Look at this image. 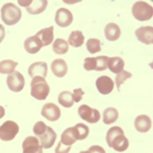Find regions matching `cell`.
<instances>
[{
  "instance_id": "obj_1",
  "label": "cell",
  "mask_w": 153,
  "mask_h": 153,
  "mask_svg": "<svg viewBox=\"0 0 153 153\" xmlns=\"http://www.w3.org/2000/svg\"><path fill=\"white\" fill-rule=\"evenodd\" d=\"M50 92L49 85L42 76H35L31 81V95L37 100H45Z\"/></svg>"
},
{
  "instance_id": "obj_2",
  "label": "cell",
  "mask_w": 153,
  "mask_h": 153,
  "mask_svg": "<svg viewBox=\"0 0 153 153\" xmlns=\"http://www.w3.org/2000/svg\"><path fill=\"white\" fill-rule=\"evenodd\" d=\"M1 19L7 26H13L22 19V10L16 4L6 3L1 8Z\"/></svg>"
},
{
  "instance_id": "obj_3",
  "label": "cell",
  "mask_w": 153,
  "mask_h": 153,
  "mask_svg": "<svg viewBox=\"0 0 153 153\" xmlns=\"http://www.w3.org/2000/svg\"><path fill=\"white\" fill-rule=\"evenodd\" d=\"M132 13L136 19L140 22L149 21L152 19L153 8L150 4L144 1H137L132 7Z\"/></svg>"
},
{
  "instance_id": "obj_4",
  "label": "cell",
  "mask_w": 153,
  "mask_h": 153,
  "mask_svg": "<svg viewBox=\"0 0 153 153\" xmlns=\"http://www.w3.org/2000/svg\"><path fill=\"white\" fill-rule=\"evenodd\" d=\"M19 131V125L12 120H6L0 126V139L1 141H11L18 135Z\"/></svg>"
},
{
  "instance_id": "obj_5",
  "label": "cell",
  "mask_w": 153,
  "mask_h": 153,
  "mask_svg": "<svg viewBox=\"0 0 153 153\" xmlns=\"http://www.w3.org/2000/svg\"><path fill=\"white\" fill-rule=\"evenodd\" d=\"M78 113L81 118H83L89 124H96V123L99 122L101 117L99 110L95 109V108H91L90 106L86 104H83L79 107Z\"/></svg>"
},
{
  "instance_id": "obj_6",
  "label": "cell",
  "mask_w": 153,
  "mask_h": 153,
  "mask_svg": "<svg viewBox=\"0 0 153 153\" xmlns=\"http://www.w3.org/2000/svg\"><path fill=\"white\" fill-rule=\"evenodd\" d=\"M7 87L12 92H21L25 87V78L19 71H13L7 76Z\"/></svg>"
},
{
  "instance_id": "obj_7",
  "label": "cell",
  "mask_w": 153,
  "mask_h": 153,
  "mask_svg": "<svg viewBox=\"0 0 153 153\" xmlns=\"http://www.w3.org/2000/svg\"><path fill=\"white\" fill-rule=\"evenodd\" d=\"M23 153H43V148L41 147L39 140L36 137L29 136L23 142Z\"/></svg>"
},
{
  "instance_id": "obj_8",
  "label": "cell",
  "mask_w": 153,
  "mask_h": 153,
  "mask_svg": "<svg viewBox=\"0 0 153 153\" xmlns=\"http://www.w3.org/2000/svg\"><path fill=\"white\" fill-rule=\"evenodd\" d=\"M41 114L46 120H50V122H55V120H57L60 117V109L54 103H46L42 107Z\"/></svg>"
},
{
  "instance_id": "obj_9",
  "label": "cell",
  "mask_w": 153,
  "mask_h": 153,
  "mask_svg": "<svg viewBox=\"0 0 153 153\" xmlns=\"http://www.w3.org/2000/svg\"><path fill=\"white\" fill-rule=\"evenodd\" d=\"M96 87L101 94L107 95L112 92L113 88H114V82L109 76H101L96 80Z\"/></svg>"
},
{
  "instance_id": "obj_10",
  "label": "cell",
  "mask_w": 153,
  "mask_h": 153,
  "mask_svg": "<svg viewBox=\"0 0 153 153\" xmlns=\"http://www.w3.org/2000/svg\"><path fill=\"white\" fill-rule=\"evenodd\" d=\"M55 23L61 28L68 27L73 23V13L66 8H59L55 14Z\"/></svg>"
},
{
  "instance_id": "obj_11",
  "label": "cell",
  "mask_w": 153,
  "mask_h": 153,
  "mask_svg": "<svg viewBox=\"0 0 153 153\" xmlns=\"http://www.w3.org/2000/svg\"><path fill=\"white\" fill-rule=\"evenodd\" d=\"M136 37L141 43L147 44V45H151L153 43V28L150 26L141 27V28L137 29L135 32Z\"/></svg>"
},
{
  "instance_id": "obj_12",
  "label": "cell",
  "mask_w": 153,
  "mask_h": 153,
  "mask_svg": "<svg viewBox=\"0 0 153 153\" xmlns=\"http://www.w3.org/2000/svg\"><path fill=\"white\" fill-rule=\"evenodd\" d=\"M56 138H57V135L54 132V130L52 128L48 127L47 126V130L44 133L41 137H39V143H40L41 147L44 148V149H48V148H51L54 145V142H55Z\"/></svg>"
},
{
  "instance_id": "obj_13",
  "label": "cell",
  "mask_w": 153,
  "mask_h": 153,
  "mask_svg": "<svg viewBox=\"0 0 153 153\" xmlns=\"http://www.w3.org/2000/svg\"><path fill=\"white\" fill-rule=\"evenodd\" d=\"M29 75L32 79L35 76H42L45 79L46 75L48 71V66L47 63L44 61H38V62H34L30 65L29 68Z\"/></svg>"
},
{
  "instance_id": "obj_14",
  "label": "cell",
  "mask_w": 153,
  "mask_h": 153,
  "mask_svg": "<svg viewBox=\"0 0 153 153\" xmlns=\"http://www.w3.org/2000/svg\"><path fill=\"white\" fill-rule=\"evenodd\" d=\"M152 123L151 118L148 115L142 114L136 117L135 120V128L139 133H147L148 131L151 129Z\"/></svg>"
},
{
  "instance_id": "obj_15",
  "label": "cell",
  "mask_w": 153,
  "mask_h": 153,
  "mask_svg": "<svg viewBox=\"0 0 153 153\" xmlns=\"http://www.w3.org/2000/svg\"><path fill=\"white\" fill-rule=\"evenodd\" d=\"M128 147H129V140L124 133L115 136V138L110 144V148H113L117 152H124L128 149Z\"/></svg>"
},
{
  "instance_id": "obj_16",
  "label": "cell",
  "mask_w": 153,
  "mask_h": 153,
  "mask_svg": "<svg viewBox=\"0 0 153 153\" xmlns=\"http://www.w3.org/2000/svg\"><path fill=\"white\" fill-rule=\"evenodd\" d=\"M36 37H38V39L40 40L41 44H42V47L44 46H48L50 43L53 42V27H48V28L45 29H42L38 33L35 35Z\"/></svg>"
},
{
  "instance_id": "obj_17",
  "label": "cell",
  "mask_w": 153,
  "mask_h": 153,
  "mask_svg": "<svg viewBox=\"0 0 153 153\" xmlns=\"http://www.w3.org/2000/svg\"><path fill=\"white\" fill-rule=\"evenodd\" d=\"M51 71L57 78H62L68 73V65L63 59L58 58L52 61L51 63Z\"/></svg>"
},
{
  "instance_id": "obj_18",
  "label": "cell",
  "mask_w": 153,
  "mask_h": 153,
  "mask_svg": "<svg viewBox=\"0 0 153 153\" xmlns=\"http://www.w3.org/2000/svg\"><path fill=\"white\" fill-rule=\"evenodd\" d=\"M25 49L26 51L30 54H35L38 51H40V49L42 48V44L40 40L38 39V37L33 36V37H29L28 39H26L24 43Z\"/></svg>"
},
{
  "instance_id": "obj_19",
  "label": "cell",
  "mask_w": 153,
  "mask_h": 153,
  "mask_svg": "<svg viewBox=\"0 0 153 153\" xmlns=\"http://www.w3.org/2000/svg\"><path fill=\"white\" fill-rule=\"evenodd\" d=\"M104 34L107 40L115 41V40H117L120 36V29L117 24L109 23L106 25V27L104 29Z\"/></svg>"
},
{
  "instance_id": "obj_20",
  "label": "cell",
  "mask_w": 153,
  "mask_h": 153,
  "mask_svg": "<svg viewBox=\"0 0 153 153\" xmlns=\"http://www.w3.org/2000/svg\"><path fill=\"white\" fill-rule=\"evenodd\" d=\"M107 66H108V68H109L110 71H112V73H114V74H120V71H124L125 62L120 57H118V56H114V57L108 58Z\"/></svg>"
},
{
  "instance_id": "obj_21",
  "label": "cell",
  "mask_w": 153,
  "mask_h": 153,
  "mask_svg": "<svg viewBox=\"0 0 153 153\" xmlns=\"http://www.w3.org/2000/svg\"><path fill=\"white\" fill-rule=\"evenodd\" d=\"M48 4V1L46 0H39V1H32L31 5L27 7V11L31 14H39L43 12L46 9Z\"/></svg>"
},
{
  "instance_id": "obj_22",
  "label": "cell",
  "mask_w": 153,
  "mask_h": 153,
  "mask_svg": "<svg viewBox=\"0 0 153 153\" xmlns=\"http://www.w3.org/2000/svg\"><path fill=\"white\" fill-rule=\"evenodd\" d=\"M84 41H85V37L81 31H73L68 37V44L73 47H80L83 45Z\"/></svg>"
},
{
  "instance_id": "obj_23",
  "label": "cell",
  "mask_w": 153,
  "mask_h": 153,
  "mask_svg": "<svg viewBox=\"0 0 153 153\" xmlns=\"http://www.w3.org/2000/svg\"><path fill=\"white\" fill-rule=\"evenodd\" d=\"M102 117H103V123L105 125H111L117 120L118 111L113 107H108L104 110Z\"/></svg>"
},
{
  "instance_id": "obj_24",
  "label": "cell",
  "mask_w": 153,
  "mask_h": 153,
  "mask_svg": "<svg viewBox=\"0 0 153 153\" xmlns=\"http://www.w3.org/2000/svg\"><path fill=\"white\" fill-rule=\"evenodd\" d=\"M18 66V62L10 59L0 61V74L3 75H10L14 71V68Z\"/></svg>"
},
{
  "instance_id": "obj_25",
  "label": "cell",
  "mask_w": 153,
  "mask_h": 153,
  "mask_svg": "<svg viewBox=\"0 0 153 153\" xmlns=\"http://www.w3.org/2000/svg\"><path fill=\"white\" fill-rule=\"evenodd\" d=\"M76 141V137L74 135V129L71 128H68L66 130L63 131L62 135H61V139L60 142L62 143L65 146H71L73 144H75V142Z\"/></svg>"
},
{
  "instance_id": "obj_26",
  "label": "cell",
  "mask_w": 153,
  "mask_h": 153,
  "mask_svg": "<svg viewBox=\"0 0 153 153\" xmlns=\"http://www.w3.org/2000/svg\"><path fill=\"white\" fill-rule=\"evenodd\" d=\"M74 129V135L76 137V140H84L88 137L89 135V128L84 124H78L75 127H73Z\"/></svg>"
},
{
  "instance_id": "obj_27",
  "label": "cell",
  "mask_w": 153,
  "mask_h": 153,
  "mask_svg": "<svg viewBox=\"0 0 153 153\" xmlns=\"http://www.w3.org/2000/svg\"><path fill=\"white\" fill-rule=\"evenodd\" d=\"M58 102L60 103L63 107L70 108L74 105V98L73 93L68 92V91H63L58 95Z\"/></svg>"
},
{
  "instance_id": "obj_28",
  "label": "cell",
  "mask_w": 153,
  "mask_h": 153,
  "mask_svg": "<svg viewBox=\"0 0 153 153\" xmlns=\"http://www.w3.org/2000/svg\"><path fill=\"white\" fill-rule=\"evenodd\" d=\"M52 49L56 54H65L68 51V44L63 39H56L53 42Z\"/></svg>"
},
{
  "instance_id": "obj_29",
  "label": "cell",
  "mask_w": 153,
  "mask_h": 153,
  "mask_svg": "<svg viewBox=\"0 0 153 153\" xmlns=\"http://www.w3.org/2000/svg\"><path fill=\"white\" fill-rule=\"evenodd\" d=\"M124 133L122 128L120 127H112L108 130L107 134H106V142H107V145L110 147V144H111L112 140L115 138V136H117L118 134H122Z\"/></svg>"
},
{
  "instance_id": "obj_30",
  "label": "cell",
  "mask_w": 153,
  "mask_h": 153,
  "mask_svg": "<svg viewBox=\"0 0 153 153\" xmlns=\"http://www.w3.org/2000/svg\"><path fill=\"white\" fill-rule=\"evenodd\" d=\"M87 49L90 53H96L101 50V42L98 39L92 38L87 41Z\"/></svg>"
},
{
  "instance_id": "obj_31",
  "label": "cell",
  "mask_w": 153,
  "mask_h": 153,
  "mask_svg": "<svg viewBox=\"0 0 153 153\" xmlns=\"http://www.w3.org/2000/svg\"><path fill=\"white\" fill-rule=\"evenodd\" d=\"M132 78V74L130 71H120V74H117V76H115V84H117V90L120 89V85L124 84L125 81H127L128 79Z\"/></svg>"
},
{
  "instance_id": "obj_32",
  "label": "cell",
  "mask_w": 153,
  "mask_h": 153,
  "mask_svg": "<svg viewBox=\"0 0 153 153\" xmlns=\"http://www.w3.org/2000/svg\"><path fill=\"white\" fill-rule=\"evenodd\" d=\"M46 130H47V126L43 122H37L33 128L34 134H35L37 137H41V136L46 132Z\"/></svg>"
},
{
  "instance_id": "obj_33",
  "label": "cell",
  "mask_w": 153,
  "mask_h": 153,
  "mask_svg": "<svg viewBox=\"0 0 153 153\" xmlns=\"http://www.w3.org/2000/svg\"><path fill=\"white\" fill-rule=\"evenodd\" d=\"M97 68V58L96 57H87L84 62V68L86 71H96Z\"/></svg>"
},
{
  "instance_id": "obj_34",
  "label": "cell",
  "mask_w": 153,
  "mask_h": 153,
  "mask_svg": "<svg viewBox=\"0 0 153 153\" xmlns=\"http://www.w3.org/2000/svg\"><path fill=\"white\" fill-rule=\"evenodd\" d=\"M97 68H96V71H104L107 68V61L108 58L107 56H97Z\"/></svg>"
},
{
  "instance_id": "obj_35",
  "label": "cell",
  "mask_w": 153,
  "mask_h": 153,
  "mask_svg": "<svg viewBox=\"0 0 153 153\" xmlns=\"http://www.w3.org/2000/svg\"><path fill=\"white\" fill-rule=\"evenodd\" d=\"M84 91L82 90L81 88H78V89H75L73 93V98H74V102H80L81 99H82L83 95H84Z\"/></svg>"
},
{
  "instance_id": "obj_36",
  "label": "cell",
  "mask_w": 153,
  "mask_h": 153,
  "mask_svg": "<svg viewBox=\"0 0 153 153\" xmlns=\"http://www.w3.org/2000/svg\"><path fill=\"white\" fill-rule=\"evenodd\" d=\"M71 146H65V145H63L61 142H59L57 147H56V149H55V153H68L71 151Z\"/></svg>"
},
{
  "instance_id": "obj_37",
  "label": "cell",
  "mask_w": 153,
  "mask_h": 153,
  "mask_svg": "<svg viewBox=\"0 0 153 153\" xmlns=\"http://www.w3.org/2000/svg\"><path fill=\"white\" fill-rule=\"evenodd\" d=\"M88 151L90 153H106L105 150L101 146H98V145H93V146H91L89 148Z\"/></svg>"
},
{
  "instance_id": "obj_38",
  "label": "cell",
  "mask_w": 153,
  "mask_h": 153,
  "mask_svg": "<svg viewBox=\"0 0 153 153\" xmlns=\"http://www.w3.org/2000/svg\"><path fill=\"white\" fill-rule=\"evenodd\" d=\"M4 37H5V30H4V27L0 25V43L3 41Z\"/></svg>"
},
{
  "instance_id": "obj_39",
  "label": "cell",
  "mask_w": 153,
  "mask_h": 153,
  "mask_svg": "<svg viewBox=\"0 0 153 153\" xmlns=\"http://www.w3.org/2000/svg\"><path fill=\"white\" fill-rule=\"evenodd\" d=\"M31 3H32V0H30V1H23V0H19V5H21V6H25L26 8L31 5Z\"/></svg>"
},
{
  "instance_id": "obj_40",
  "label": "cell",
  "mask_w": 153,
  "mask_h": 153,
  "mask_svg": "<svg viewBox=\"0 0 153 153\" xmlns=\"http://www.w3.org/2000/svg\"><path fill=\"white\" fill-rule=\"evenodd\" d=\"M4 114H5V109H4V108L2 107L1 105H0V118L3 117Z\"/></svg>"
},
{
  "instance_id": "obj_41",
  "label": "cell",
  "mask_w": 153,
  "mask_h": 153,
  "mask_svg": "<svg viewBox=\"0 0 153 153\" xmlns=\"http://www.w3.org/2000/svg\"><path fill=\"white\" fill-rule=\"evenodd\" d=\"M80 153H90V152H89V151H81Z\"/></svg>"
}]
</instances>
